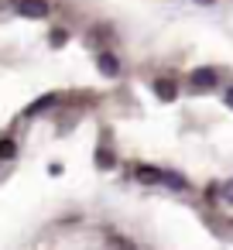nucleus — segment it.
Instances as JSON below:
<instances>
[{
    "mask_svg": "<svg viewBox=\"0 0 233 250\" xmlns=\"http://www.w3.org/2000/svg\"><path fill=\"white\" fill-rule=\"evenodd\" d=\"M219 83H223V76H219V69H212V65H199V69L189 72V89H192V93H216Z\"/></svg>",
    "mask_w": 233,
    "mask_h": 250,
    "instance_id": "f257e3e1",
    "label": "nucleus"
},
{
    "mask_svg": "<svg viewBox=\"0 0 233 250\" xmlns=\"http://www.w3.org/2000/svg\"><path fill=\"white\" fill-rule=\"evenodd\" d=\"M14 11H18L21 18L42 21V18H48V14H52V4H48V0H18V4H14Z\"/></svg>",
    "mask_w": 233,
    "mask_h": 250,
    "instance_id": "f03ea898",
    "label": "nucleus"
},
{
    "mask_svg": "<svg viewBox=\"0 0 233 250\" xmlns=\"http://www.w3.org/2000/svg\"><path fill=\"white\" fill-rule=\"evenodd\" d=\"M96 69H100L106 79H117V76H120V59H117L110 48H100V52H96Z\"/></svg>",
    "mask_w": 233,
    "mask_h": 250,
    "instance_id": "7ed1b4c3",
    "label": "nucleus"
},
{
    "mask_svg": "<svg viewBox=\"0 0 233 250\" xmlns=\"http://www.w3.org/2000/svg\"><path fill=\"white\" fill-rule=\"evenodd\" d=\"M130 175H134V182H141V185H161V168H154V165L137 161V165H130Z\"/></svg>",
    "mask_w": 233,
    "mask_h": 250,
    "instance_id": "20e7f679",
    "label": "nucleus"
},
{
    "mask_svg": "<svg viewBox=\"0 0 233 250\" xmlns=\"http://www.w3.org/2000/svg\"><path fill=\"white\" fill-rule=\"evenodd\" d=\"M103 243L110 247V250H141L130 236H124L120 229H103Z\"/></svg>",
    "mask_w": 233,
    "mask_h": 250,
    "instance_id": "39448f33",
    "label": "nucleus"
},
{
    "mask_svg": "<svg viewBox=\"0 0 233 250\" xmlns=\"http://www.w3.org/2000/svg\"><path fill=\"white\" fill-rule=\"evenodd\" d=\"M161 185L171 188V192H192V182L178 171H168V168H161Z\"/></svg>",
    "mask_w": 233,
    "mask_h": 250,
    "instance_id": "423d86ee",
    "label": "nucleus"
},
{
    "mask_svg": "<svg viewBox=\"0 0 233 250\" xmlns=\"http://www.w3.org/2000/svg\"><path fill=\"white\" fill-rule=\"evenodd\" d=\"M154 96H158L161 103H171V100L178 96V86H175V79H171V76H165V79H154Z\"/></svg>",
    "mask_w": 233,
    "mask_h": 250,
    "instance_id": "0eeeda50",
    "label": "nucleus"
},
{
    "mask_svg": "<svg viewBox=\"0 0 233 250\" xmlns=\"http://www.w3.org/2000/svg\"><path fill=\"white\" fill-rule=\"evenodd\" d=\"M59 100H62L59 93H48V96H42V100H35V103L28 106V117H35V113H45V110H52V106H55Z\"/></svg>",
    "mask_w": 233,
    "mask_h": 250,
    "instance_id": "6e6552de",
    "label": "nucleus"
},
{
    "mask_svg": "<svg viewBox=\"0 0 233 250\" xmlns=\"http://www.w3.org/2000/svg\"><path fill=\"white\" fill-rule=\"evenodd\" d=\"M202 199H206V206H209V209H212V206H223V185L209 182V185H206V192H202Z\"/></svg>",
    "mask_w": 233,
    "mask_h": 250,
    "instance_id": "1a4fd4ad",
    "label": "nucleus"
},
{
    "mask_svg": "<svg viewBox=\"0 0 233 250\" xmlns=\"http://www.w3.org/2000/svg\"><path fill=\"white\" fill-rule=\"evenodd\" d=\"M113 165H117V154H113V147L100 144V151H96V168H113Z\"/></svg>",
    "mask_w": 233,
    "mask_h": 250,
    "instance_id": "9d476101",
    "label": "nucleus"
},
{
    "mask_svg": "<svg viewBox=\"0 0 233 250\" xmlns=\"http://www.w3.org/2000/svg\"><path fill=\"white\" fill-rule=\"evenodd\" d=\"M18 154V141L14 137H0V161H11Z\"/></svg>",
    "mask_w": 233,
    "mask_h": 250,
    "instance_id": "9b49d317",
    "label": "nucleus"
},
{
    "mask_svg": "<svg viewBox=\"0 0 233 250\" xmlns=\"http://www.w3.org/2000/svg\"><path fill=\"white\" fill-rule=\"evenodd\" d=\"M103 42H110V28H103V24H100V28H93V31H89V45H103Z\"/></svg>",
    "mask_w": 233,
    "mask_h": 250,
    "instance_id": "f8f14e48",
    "label": "nucleus"
},
{
    "mask_svg": "<svg viewBox=\"0 0 233 250\" xmlns=\"http://www.w3.org/2000/svg\"><path fill=\"white\" fill-rule=\"evenodd\" d=\"M48 42H52V45L59 48V45H65V42H69V31H65V28H55V31L48 35Z\"/></svg>",
    "mask_w": 233,
    "mask_h": 250,
    "instance_id": "ddd939ff",
    "label": "nucleus"
},
{
    "mask_svg": "<svg viewBox=\"0 0 233 250\" xmlns=\"http://www.w3.org/2000/svg\"><path fill=\"white\" fill-rule=\"evenodd\" d=\"M223 206H233V178L223 182Z\"/></svg>",
    "mask_w": 233,
    "mask_h": 250,
    "instance_id": "4468645a",
    "label": "nucleus"
},
{
    "mask_svg": "<svg viewBox=\"0 0 233 250\" xmlns=\"http://www.w3.org/2000/svg\"><path fill=\"white\" fill-rule=\"evenodd\" d=\"M223 103L233 110V86H226V89H223Z\"/></svg>",
    "mask_w": 233,
    "mask_h": 250,
    "instance_id": "2eb2a0df",
    "label": "nucleus"
},
{
    "mask_svg": "<svg viewBox=\"0 0 233 250\" xmlns=\"http://www.w3.org/2000/svg\"><path fill=\"white\" fill-rule=\"evenodd\" d=\"M192 4H199V7H216V0H192Z\"/></svg>",
    "mask_w": 233,
    "mask_h": 250,
    "instance_id": "dca6fc26",
    "label": "nucleus"
}]
</instances>
